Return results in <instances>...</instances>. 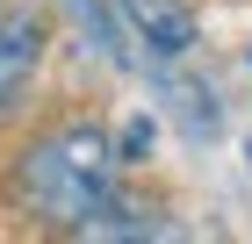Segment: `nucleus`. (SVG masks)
<instances>
[{"label": "nucleus", "mask_w": 252, "mask_h": 244, "mask_svg": "<svg viewBox=\"0 0 252 244\" xmlns=\"http://www.w3.org/2000/svg\"><path fill=\"white\" fill-rule=\"evenodd\" d=\"M36 65H43V15H29V7L0 15V115L29 94Z\"/></svg>", "instance_id": "obj_2"}, {"label": "nucleus", "mask_w": 252, "mask_h": 244, "mask_svg": "<svg viewBox=\"0 0 252 244\" xmlns=\"http://www.w3.org/2000/svg\"><path fill=\"white\" fill-rule=\"evenodd\" d=\"M152 144H158V122H152V115H130L123 136H116V158H123V165H137V158H152Z\"/></svg>", "instance_id": "obj_5"}, {"label": "nucleus", "mask_w": 252, "mask_h": 244, "mask_svg": "<svg viewBox=\"0 0 252 244\" xmlns=\"http://www.w3.org/2000/svg\"><path fill=\"white\" fill-rule=\"evenodd\" d=\"M123 7H130L137 36L152 43L158 57H188L194 51V15L180 7V0H123Z\"/></svg>", "instance_id": "obj_3"}, {"label": "nucleus", "mask_w": 252, "mask_h": 244, "mask_svg": "<svg viewBox=\"0 0 252 244\" xmlns=\"http://www.w3.org/2000/svg\"><path fill=\"white\" fill-rule=\"evenodd\" d=\"M116 136L94 130V122H72V130L43 136V144L22 151V194L43 223L72 230L79 216H94L108 194H116Z\"/></svg>", "instance_id": "obj_1"}, {"label": "nucleus", "mask_w": 252, "mask_h": 244, "mask_svg": "<svg viewBox=\"0 0 252 244\" xmlns=\"http://www.w3.org/2000/svg\"><path fill=\"white\" fill-rule=\"evenodd\" d=\"M158 216L144 201H123V194H108V201L94 208V216H79L72 223V237H87V244H130V237H158Z\"/></svg>", "instance_id": "obj_4"}]
</instances>
